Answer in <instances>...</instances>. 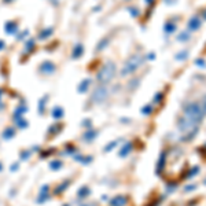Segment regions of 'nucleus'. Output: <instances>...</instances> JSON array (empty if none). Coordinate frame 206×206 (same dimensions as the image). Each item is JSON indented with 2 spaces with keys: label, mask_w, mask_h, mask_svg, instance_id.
<instances>
[{
  "label": "nucleus",
  "mask_w": 206,
  "mask_h": 206,
  "mask_svg": "<svg viewBox=\"0 0 206 206\" xmlns=\"http://www.w3.org/2000/svg\"><path fill=\"white\" fill-rule=\"evenodd\" d=\"M206 115V110L203 106L197 102H191V103L184 106L183 117L179 120L177 128L179 131L183 133V140H192L195 135L199 131V124L203 121Z\"/></svg>",
  "instance_id": "nucleus-1"
},
{
  "label": "nucleus",
  "mask_w": 206,
  "mask_h": 206,
  "mask_svg": "<svg viewBox=\"0 0 206 206\" xmlns=\"http://www.w3.org/2000/svg\"><path fill=\"white\" fill-rule=\"evenodd\" d=\"M115 73H117V66H115L114 62H106L103 66H102V69L98 71V74H96V80H98V82H100V84H107V82H110L113 78H114Z\"/></svg>",
  "instance_id": "nucleus-2"
},
{
  "label": "nucleus",
  "mask_w": 206,
  "mask_h": 206,
  "mask_svg": "<svg viewBox=\"0 0 206 206\" xmlns=\"http://www.w3.org/2000/svg\"><path fill=\"white\" fill-rule=\"evenodd\" d=\"M143 60H144V58H143L142 55H133V56H131L125 62V65H124L122 70H121V76L125 77V76H128V74H132L133 71H136V69L142 65Z\"/></svg>",
  "instance_id": "nucleus-3"
},
{
  "label": "nucleus",
  "mask_w": 206,
  "mask_h": 206,
  "mask_svg": "<svg viewBox=\"0 0 206 206\" xmlns=\"http://www.w3.org/2000/svg\"><path fill=\"white\" fill-rule=\"evenodd\" d=\"M107 95H109V91H107V88L104 87V85H100V87H98L95 91H93L92 100L95 102V103H102V102L107 98Z\"/></svg>",
  "instance_id": "nucleus-4"
},
{
  "label": "nucleus",
  "mask_w": 206,
  "mask_h": 206,
  "mask_svg": "<svg viewBox=\"0 0 206 206\" xmlns=\"http://www.w3.org/2000/svg\"><path fill=\"white\" fill-rule=\"evenodd\" d=\"M187 26H188V30H198L201 27V19L198 18L197 15L191 16L188 23H187Z\"/></svg>",
  "instance_id": "nucleus-5"
},
{
  "label": "nucleus",
  "mask_w": 206,
  "mask_h": 206,
  "mask_svg": "<svg viewBox=\"0 0 206 206\" xmlns=\"http://www.w3.org/2000/svg\"><path fill=\"white\" fill-rule=\"evenodd\" d=\"M165 162H166V153H161L158 164H157V175H161L162 170L165 169Z\"/></svg>",
  "instance_id": "nucleus-6"
},
{
  "label": "nucleus",
  "mask_w": 206,
  "mask_h": 206,
  "mask_svg": "<svg viewBox=\"0 0 206 206\" xmlns=\"http://www.w3.org/2000/svg\"><path fill=\"white\" fill-rule=\"evenodd\" d=\"M40 69H41V71H43V73L51 74V73H54L55 66H54V63H52V62H49V60H45L44 63H41Z\"/></svg>",
  "instance_id": "nucleus-7"
},
{
  "label": "nucleus",
  "mask_w": 206,
  "mask_h": 206,
  "mask_svg": "<svg viewBox=\"0 0 206 206\" xmlns=\"http://www.w3.org/2000/svg\"><path fill=\"white\" fill-rule=\"evenodd\" d=\"M125 205H126V198L121 197V195H118V197L113 198L110 201V206H125Z\"/></svg>",
  "instance_id": "nucleus-8"
},
{
  "label": "nucleus",
  "mask_w": 206,
  "mask_h": 206,
  "mask_svg": "<svg viewBox=\"0 0 206 206\" xmlns=\"http://www.w3.org/2000/svg\"><path fill=\"white\" fill-rule=\"evenodd\" d=\"M89 84H91V80L89 78H85V80H82L81 81V84L78 85V92L80 93H84V92H87V89H88V87H89Z\"/></svg>",
  "instance_id": "nucleus-9"
},
{
  "label": "nucleus",
  "mask_w": 206,
  "mask_h": 206,
  "mask_svg": "<svg viewBox=\"0 0 206 206\" xmlns=\"http://www.w3.org/2000/svg\"><path fill=\"white\" fill-rule=\"evenodd\" d=\"M82 52H84L82 45H81V44H77V45L74 47V49H73V55H71V56H73L74 59H77V58H80L82 55Z\"/></svg>",
  "instance_id": "nucleus-10"
},
{
  "label": "nucleus",
  "mask_w": 206,
  "mask_h": 206,
  "mask_svg": "<svg viewBox=\"0 0 206 206\" xmlns=\"http://www.w3.org/2000/svg\"><path fill=\"white\" fill-rule=\"evenodd\" d=\"M176 29H177L176 23H172V22H166V23H165V26H164L165 33H173Z\"/></svg>",
  "instance_id": "nucleus-11"
},
{
  "label": "nucleus",
  "mask_w": 206,
  "mask_h": 206,
  "mask_svg": "<svg viewBox=\"0 0 206 206\" xmlns=\"http://www.w3.org/2000/svg\"><path fill=\"white\" fill-rule=\"evenodd\" d=\"M187 58H188V51H187V49H183V51H180V52H177V54H176V59L177 60H186Z\"/></svg>",
  "instance_id": "nucleus-12"
},
{
  "label": "nucleus",
  "mask_w": 206,
  "mask_h": 206,
  "mask_svg": "<svg viewBox=\"0 0 206 206\" xmlns=\"http://www.w3.org/2000/svg\"><path fill=\"white\" fill-rule=\"evenodd\" d=\"M131 150H132V144H131V143H126V144L122 147V150L120 151V155H121V157H126Z\"/></svg>",
  "instance_id": "nucleus-13"
},
{
  "label": "nucleus",
  "mask_w": 206,
  "mask_h": 206,
  "mask_svg": "<svg viewBox=\"0 0 206 206\" xmlns=\"http://www.w3.org/2000/svg\"><path fill=\"white\" fill-rule=\"evenodd\" d=\"M190 40V34L187 30H184V32H181L180 34L177 36V41H180V43H184V41H188Z\"/></svg>",
  "instance_id": "nucleus-14"
},
{
  "label": "nucleus",
  "mask_w": 206,
  "mask_h": 206,
  "mask_svg": "<svg viewBox=\"0 0 206 206\" xmlns=\"http://www.w3.org/2000/svg\"><path fill=\"white\" fill-rule=\"evenodd\" d=\"M109 43H110V38H109V37H104L103 40H102L100 43H99L98 45H96V49H98V51H102V49L106 48V45H107Z\"/></svg>",
  "instance_id": "nucleus-15"
},
{
  "label": "nucleus",
  "mask_w": 206,
  "mask_h": 206,
  "mask_svg": "<svg viewBox=\"0 0 206 206\" xmlns=\"http://www.w3.org/2000/svg\"><path fill=\"white\" fill-rule=\"evenodd\" d=\"M16 30V25L15 22H8L7 25H5V32L10 34V33H14Z\"/></svg>",
  "instance_id": "nucleus-16"
},
{
  "label": "nucleus",
  "mask_w": 206,
  "mask_h": 206,
  "mask_svg": "<svg viewBox=\"0 0 206 206\" xmlns=\"http://www.w3.org/2000/svg\"><path fill=\"white\" fill-rule=\"evenodd\" d=\"M52 115H54L55 118H60L63 115V110L60 109V107H56V109L52 110Z\"/></svg>",
  "instance_id": "nucleus-17"
},
{
  "label": "nucleus",
  "mask_w": 206,
  "mask_h": 206,
  "mask_svg": "<svg viewBox=\"0 0 206 206\" xmlns=\"http://www.w3.org/2000/svg\"><path fill=\"white\" fill-rule=\"evenodd\" d=\"M151 111H153V106H151V104H147V106L142 107V113H143L144 115H150Z\"/></svg>",
  "instance_id": "nucleus-18"
},
{
  "label": "nucleus",
  "mask_w": 206,
  "mask_h": 206,
  "mask_svg": "<svg viewBox=\"0 0 206 206\" xmlns=\"http://www.w3.org/2000/svg\"><path fill=\"white\" fill-rule=\"evenodd\" d=\"M198 172H199V166H194L191 170H190V173H188V175H187V179H191V177H194V176L197 175Z\"/></svg>",
  "instance_id": "nucleus-19"
},
{
  "label": "nucleus",
  "mask_w": 206,
  "mask_h": 206,
  "mask_svg": "<svg viewBox=\"0 0 206 206\" xmlns=\"http://www.w3.org/2000/svg\"><path fill=\"white\" fill-rule=\"evenodd\" d=\"M128 10H129V13H131L133 16H139V15H140L139 8H136V7H129Z\"/></svg>",
  "instance_id": "nucleus-20"
},
{
  "label": "nucleus",
  "mask_w": 206,
  "mask_h": 206,
  "mask_svg": "<svg viewBox=\"0 0 206 206\" xmlns=\"http://www.w3.org/2000/svg\"><path fill=\"white\" fill-rule=\"evenodd\" d=\"M52 33V29H47V30H43L40 34V38H47V36H49Z\"/></svg>",
  "instance_id": "nucleus-21"
},
{
  "label": "nucleus",
  "mask_w": 206,
  "mask_h": 206,
  "mask_svg": "<svg viewBox=\"0 0 206 206\" xmlns=\"http://www.w3.org/2000/svg\"><path fill=\"white\" fill-rule=\"evenodd\" d=\"M162 96H164V95H162V92H158L155 96H154L153 102H154V103H159V102H161V99H162Z\"/></svg>",
  "instance_id": "nucleus-22"
},
{
  "label": "nucleus",
  "mask_w": 206,
  "mask_h": 206,
  "mask_svg": "<svg viewBox=\"0 0 206 206\" xmlns=\"http://www.w3.org/2000/svg\"><path fill=\"white\" fill-rule=\"evenodd\" d=\"M13 135H14V131L11 128H8L7 131L4 132V137H5V139H10V137H13Z\"/></svg>",
  "instance_id": "nucleus-23"
},
{
  "label": "nucleus",
  "mask_w": 206,
  "mask_h": 206,
  "mask_svg": "<svg viewBox=\"0 0 206 206\" xmlns=\"http://www.w3.org/2000/svg\"><path fill=\"white\" fill-rule=\"evenodd\" d=\"M62 166V162L60 161H52L51 162V168L52 169H58V168H60Z\"/></svg>",
  "instance_id": "nucleus-24"
},
{
  "label": "nucleus",
  "mask_w": 206,
  "mask_h": 206,
  "mask_svg": "<svg viewBox=\"0 0 206 206\" xmlns=\"http://www.w3.org/2000/svg\"><path fill=\"white\" fill-rule=\"evenodd\" d=\"M195 65H197V66H199V67H205V66H206V63L203 62V59H201V58H199V59H197V60H195Z\"/></svg>",
  "instance_id": "nucleus-25"
},
{
  "label": "nucleus",
  "mask_w": 206,
  "mask_h": 206,
  "mask_svg": "<svg viewBox=\"0 0 206 206\" xmlns=\"http://www.w3.org/2000/svg\"><path fill=\"white\" fill-rule=\"evenodd\" d=\"M89 194V190L88 188H81V191L78 192V197H85V195Z\"/></svg>",
  "instance_id": "nucleus-26"
},
{
  "label": "nucleus",
  "mask_w": 206,
  "mask_h": 206,
  "mask_svg": "<svg viewBox=\"0 0 206 206\" xmlns=\"http://www.w3.org/2000/svg\"><path fill=\"white\" fill-rule=\"evenodd\" d=\"M95 132H89V133H87L85 135V140H92L93 137H95Z\"/></svg>",
  "instance_id": "nucleus-27"
},
{
  "label": "nucleus",
  "mask_w": 206,
  "mask_h": 206,
  "mask_svg": "<svg viewBox=\"0 0 206 206\" xmlns=\"http://www.w3.org/2000/svg\"><path fill=\"white\" fill-rule=\"evenodd\" d=\"M117 144V142H113L111 144H107V147L104 148V151H109V150H113V148H114V146Z\"/></svg>",
  "instance_id": "nucleus-28"
},
{
  "label": "nucleus",
  "mask_w": 206,
  "mask_h": 206,
  "mask_svg": "<svg viewBox=\"0 0 206 206\" xmlns=\"http://www.w3.org/2000/svg\"><path fill=\"white\" fill-rule=\"evenodd\" d=\"M197 188V186L195 184H191V186H186V188H184V191H192V190Z\"/></svg>",
  "instance_id": "nucleus-29"
},
{
  "label": "nucleus",
  "mask_w": 206,
  "mask_h": 206,
  "mask_svg": "<svg viewBox=\"0 0 206 206\" xmlns=\"http://www.w3.org/2000/svg\"><path fill=\"white\" fill-rule=\"evenodd\" d=\"M201 104H202V106H203V109L206 110V95L203 96V100H202V103H201Z\"/></svg>",
  "instance_id": "nucleus-30"
},
{
  "label": "nucleus",
  "mask_w": 206,
  "mask_h": 206,
  "mask_svg": "<svg viewBox=\"0 0 206 206\" xmlns=\"http://www.w3.org/2000/svg\"><path fill=\"white\" fill-rule=\"evenodd\" d=\"M19 126H21V128L23 126L25 128V126H26V121H19Z\"/></svg>",
  "instance_id": "nucleus-31"
},
{
  "label": "nucleus",
  "mask_w": 206,
  "mask_h": 206,
  "mask_svg": "<svg viewBox=\"0 0 206 206\" xmlns=\"http://www.w3.org/2000/svg\"><path fill=\"white\" fill-rule=\"evenodd\" d=\"M164 2L166 3L168 5H172V4H173V0H164Z\"/></svg>",
  "instance_id": "nucleus-32"
},
{
  "label": "nucleus",
  "mask_w": 206,
  "mask_h": 206,
  "mask_svg": "<svg viewBox=\"0 0 206 206\" xmlns=\"http://www.w3.org/2000/svg\"><path fill=\"white\" fill-rule=\"evenodd\" d=\"M144 2H146V4L151 5V4H153V3H154V0H144Z\"/></svg>",
  "instance_id": "nucleus-33"
},
{
  "label": "nucleus",
  "mask_w": 206,
  "mask_h": 206,
  "mask_svg": "<svg viewBox=\"0 0 206 206\" xmlns=\"http://www.w3.org/2000/svg\"><path fill=\"white\" fill-rule=\"evenodd\" d=\"M153 58H155V54H150V55H148V59H150V60H153Z\"/></svg>",
  "instance_id": "nucleus-34"
},
{
  "label": "nucleus",
  "mask_w": 206,
  "mask_h": 206,
  "mask_svg": "<svg viewBox=\"0 0 206 206\" xmlns=\"http://www.w3.org/2000/svg\"><path fill=\"white\" fill-rule=\"evenodd\" d=\"M3 47H4V43H3V41H0V49H3Z\"/></svg>",
  "instance_id": "nucleus-35"
},
{
  "label": "nucleus",
  "mask_w": 206,
  "mask_h": 206,
  "mask_svg": "<svg viewBox=\"0 0 206 206\" xmlns=\"http://www.w3.org/2000/svg\"><path fill=\"white\" fill-rule=\"evenodd\" d=\"M202 15H203V18H205V19H206V10H205V11H203V14H202Z\"/></svg>",
  "instance_id": "nucleus-36"
},
{
  "label": "nucleus",
  "mask_w": 206,
  "mask_h": 206,
  "mask_svg": "<svg viewBox=\"0 0 206 206\" xmlns=\"http://www.w3.org/2000/svg\"><path fill=\"white\" fill-rule=\"evenodd\" d=\"M203 183H205V184H206V180H205V181H203Z\"/></svg>",
  "instance_id": "nucleus-37"
},
{
  "label": "nucleus",
  "mask_w": 206,
  "mask_h": 206,
  "mask_svg": "<svg viewBox=\"0 0 206 206\" xmlns=\"http://www.w3.org/2000/svg\"><path fill=\"white\" fill-rule=\"evenodd\" d=\"M0 169H2V165H0Z\"/></svg>",
  "instance_id": "nucleus-38"
}]
</instances>
